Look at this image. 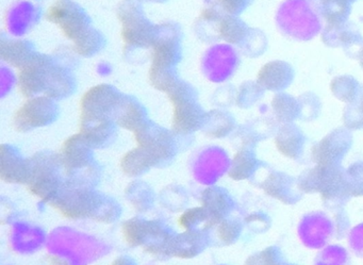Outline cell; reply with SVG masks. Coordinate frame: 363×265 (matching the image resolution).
<instances>
[{
    "label": "cell",
    "instance_id": "1",
    "mask_svg": "<svg viewBox=\"0 0 363 265\" xmlns=\"http://www.w3.org/2000/svg\"><path fill=\"white\" fill-rule=\"evenodd\" d=\"M50 205L65 218L78 220L92 216L99 210V197L88 188L63 186Z\"/></svg>",
    "mask_w": 363,
    "mask_h": 265
},
{
    "label": "cell",
    "instance_id": "2",
    "mask_svg": "<svg viewBox=\"0 0 363 265\" xmlns=\"http://www.w3.org/2000/svg\"><path fill=\"white\" fill-rule=\"evenodd\" d=\"M56 165L55 161L45 158L30 163V174L26 184L28 191L44 203H52L63 188L60 178L57 176Z\"/></svg>",
    "mask_w": 363,
    "mask_h": 265
},
{
    "label": "cell",
    "instance_id": "3",
    "mask_svg": "<svg viewBox=\"0 0 363 265\" xmlns=\"http://www.w3.org/2000/svg\"><path fill=\"white\" fill-rule=\"evenodd\" d=\"M122 233L129 246L144 245V250L160 243L169 235L161 222L138 218L125 222L122 226Z\"/></svg>",
    "mask_w": 363,
    "mask_h": 265
},
{
    "label": "cell",
    "instance_id": "4",
    "mask_svg": "<svg viewBox=\"0 0 363 265\" xmlns=\"http://www.w3.org/2000/svg\"><path fill=\"white\" fill-rule=\"evenodd\" d=\"M207 215L203 207L191 208V209L184 211L182 215L178 218V226L184 229L186 231L193 230L195 225H199V222H207Z\"/></svg>",
    "mask_w": 363,
    "mask_h": 265
},
{
    "label": "cell",
    "instance_id": "5",
    "mask_svg": "<svg viewBox=\"0 0 363 265\" xmlns=\"http://www.w3.org/2000/svg\"><path fill=\"white\" fill-rule=\"evenodd\" d=\"M48 265H71L69 261L58 256H50L48 258Z\"/></svg>",
    "mask_w": 363,
    "mask_h": 265
},
{
    "label": "cell",
    "instance_id": "6",
    "mask_svg": "<svg viewBox=\"0 0 363 265\" xmlns=\"http://www.w3.org/2000/svg\"><path fill=\"white\" fill-rule=\"evenodd\" d=\"M111 265H135L133 264V261L130 259L127 258V256H118V259L112 262Z\"/></svg>",
    "mask_w": 363,
    "mask_h": 265
}]
</instances>
